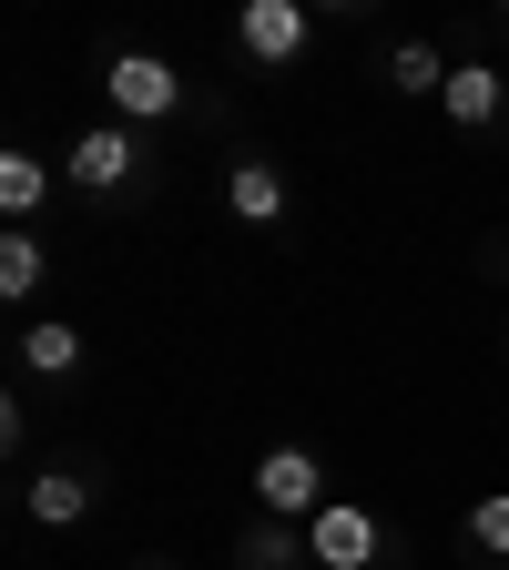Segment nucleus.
Here are the masks:
<instances>
[{
	"instance_id": "f257e3e1",
	"label": "nucleus",
	"mask_w": 509,
	"mask_h": 570,
	"mask_svg": "<svg viewBox=\"0 0 509 570\" xmlns=\"http://www.w3.org/2000/svg\"><path fill=\"white\" fill-rule=\"evenodd\" d=\"M61 184L92 194V204H123V194L143 184V132H133V122H92V132L61 154Z\"/></svg>"
},
{
	"instance_id": "f03ea898",
	"label": "nucleus",
	"mask_w": 509,
	"mask_h": 570,
	"mask_svg": "<svg viewBox=\"0 0 509 570\" xmlns=\"http://www.w3.org/2000/svg\"><path fill=\"white\" fill-rule=\"evenodd\" d=\"M102 92H112V122H174L184 112V71L164 61V51H112L102 61Z\"/></svg>"
},
{
	"instance_id": "7ed1b4c3",
	"label": "nucleus",
	"mask_w": 509,
	"mask_h": 570,
	"mask_svg": "<svg viewBox=\"0 0 509 570\" xmlns=\"http://www.w3.org/2000/svg\"><path fill=\"white\" fill-rule=\"evenodd\" d=\"M316 510H326V459H316V449H265V459H255V520L306 530Z\"/></svg>"
},
{
	"instance_id": "20e7f679",
	"label": "nucleus",
	"mask_w": 509,
	"mask_h": 570,
	"mask_svg": "<svg viewBox=\"0 0 509 570\" xmlns=\"http://www.w3.org/2000/svg\"><path fill=\"white\" fill-rule=\"evenodd\" d=\"M235 41H245V61L285 71V61H306L316 21H306V0H245V11H235Z\"/></svg>"
},
{
	"instance_id": "39448f33",
	"label": "nucleus",
	"mask_w": 509,
	"mask_h": 570,
	"mask_svg": "<svg viewBox=\"0 0 509 570\" xmlns=\"http://www.w3.org/2000/svg\"><path fill=\"white\" fill-rule=\"evenodd\" d=\"M306 560H316V570H378V510L326 499V510L306 520Z\"/></svg>"
},
{
	"instance_id": "423d86ee",
	"label": "nucleus",
	"mask_w": 509,
	"mask_h": 570,
	"mask_svg": "<svg viewBox=\"0 0 509 570\" xmlns=\"http://www.w3.org/2000/svg\"><path fill=\"white\" fill-rule=\"evenodd\" d=\"M285 204H296L285 164H265V154H235L225 164V214H235V225H285Z\"/></svg>"
},
{
	"instance_id": "0eeeda50",
	"label": "nucleus",
	"mask_w": 509,
	"mask_h": 570,
	"mask_svg": "<svg viewBox=\"0 0 509 570\" xmlns=\"http://www.w3.org/2000/svg\"><path fill=\"white\" fill-rule=\"evenodd\" d=\"M439 112H449L459 132H489V122L509 112V71H489V61H459V71H449V92H439Z\"/></svg>"
},
{
	"instance_id": "6e6552de",
	"label": "nucleus",
	"mask_w": 509,
	"mask_h": 570,
	"mask_svg": "<svg viewBox=\"0 0 509 570\" xmlns=\"http://www.w3.org/2000/svg\"><path fill=\"white\" fill-rule=\"evenodd\" d=\"M449 71H459V61H449L439 41H388V61H378V82H388L398 102H439V92H449Z\"/></svg>"
},
{
	"instance_id": "1a4fd4ad",
	"label": "nucleus",
	"mask_w": 509,
	"mask_h": 570,
	"mask_svg": "<svg viewBox=\"0 0 509 570\" xmlns=\"http://www.w3.org/2000/svg\"><path fill=\"white\" fill-rule=\"evenodd\" d=\"M21 510H31L41 530H71V520L92 510V479H82V469H41V479L21 489Z\"/></svg>"
},
{
	"instance_id": "9d476101",
	"label": "nucleus",
	"mask_w": 509,
	"mask_h": 570,
	"mask_svg": "<svg viewBox=\"0 0 509 570\" xmlns=\"http://www.w3.org/2000/svg\"><path fill=\"white\" fill-rule=\"evenodd\" d=\"M41 275H51V245L11 225V235H0V306H31V296H41Z\"/></svg>"
},
{
	"instance_id": "9b49d317",
	"label": "nucleus",
	"mask_w": 509,
	"mask_h": 570,
	"mask_svg": "<svg viewBox=\"0 0 509 570\" xmlns=\"http://www.w3.org/2000/svg\"><path fill=\"white\" fill-rule=\"evenodd\" d=\"M21 367L31 377H71V367H82V326H61V316L21 326Z\"/></svg>"
},
{
	"instance_id": "f8f14e48",
	"label": "nucleus",
	"mask_w": 509,
	"mask_h": 570,
	"mask_svg": "<svg viewBox=\"0 0 509 570\" xmlns=\"http://www.w3.org/2000/svg\"><path fill=\"white\" fill-rule=\"evenodd\" d=\"M41 204H51V164L11 142V154H0V214L21 225V214H41Z\"/></svg>"
},
{
	"instance_id": "ddd939ff",
	"label": "nucleus",
	"mask_w": 509,
	"mask_h": 570,
	"mask_svg": "<svg viewBox=\"0 0 509 570\" xmlns=\"http://www.w3.org/2000/svg\"><path fill=\"white\" fill-rule=\"evenodd\" d=\"M235 570H306V530H285V520H255L235 540Z\"/></svg>"
},
{
	"instance_id": "4468645a",
	"label": "nucleus",
	"mask_w": 509,
	"mask_h": 570,
	"mask_svg": "<svg viewBox=\"0 0 509 570\" xmlns=\"http://www.w3.org/2000/svg\"><path fill=\"white\" fill-rule=\"evenodd\" d=\"M459 540H469V560H509V489L469 499V520H459Z\"/></svg>"
},
{
	"instance_id": "2eb2a0df",
	"label": "nucleus",
	"mask_w": 509,
	"mask_h": 570,
	"mask_svg": "<svg viewBox=\"0 0 509 570\" xmlns=\"http://www.w3.org/2000/svg\"><path fill=\"white\" fill-rule=\"evenodd\" d=\"M133 570H174V560H133Z\"/></svg>"
},
{
	"instance_id": "dca6fc26",
	"label": "nucleus",
	"mask_w": 509,
	"mask_h": 570,
	"mask_svg": "<svg viewBox=\"0 0 509 570\" xmlns=\"http://www.w3.org/2000/svg\"><path fill=\"white\" fill-rule=\"evenodd\" d=\"M499 21H509V11H499Z\"/></svg>"
}]
</instances>
